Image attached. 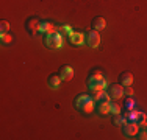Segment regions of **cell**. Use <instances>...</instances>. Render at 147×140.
Listing matches in <instances>:
<instances>
[{
	"label": "cell",
	"instance_id": "1",
	"mask_svg": "<svg viewBox=\"0 0 147 140\" xmlns=\"http://www.w3.org/2000/svg\"><path fill=\"white\" fill-rule=\"evenodd\" d=\"M75 106H77V109H80L85 114H91L94 107V100L91 95H78L75 100Z\"/></svg>",
	"mask_w": 147,
	"mask_h": 140
},
{
	"label": "cell",
	"instance_id": "2",
	"mask_svg": "<svg viewBox=\"0 0 147 140\" xmlns=\"http://www.w3.org/2000/svg\"><path fill=\"white\" fill-rule=\"evenodd\" d=\"M45 45H47L49 48H59L63 47V33L59 30H55L52 31V33L45 34Z\"/></svg>",
	"mask_w": 147,
	"mask_h": 140
},
{
	"label": "cell",
	"instance_id": "3",
	"mask_svg": "<svg viewBox=\"0 0 147 140\" xmlns=\"http://www.w3.org/2000/svg\"><path fill=\"white\" fill-rule=\"evenodd\" d=\"M88 87H89L91 92H92V90H105L107 81L103 79L102 73L97 72V73H94V75H91V78L88 79Z\"/></svg>",
	"mask_w": 147,
	"mask_h": 140
},
{
	"label": "cell",
	"instance_id": "4",
	"mask_svg": "<svg viewBox=\"0 0 147 140\" xmlns=\"http://www.w3.org/2000/svg\"><path fill=\"white\" fill-rule=\"evenodd\" d=\"M86 44L89 45V47H92V48H97L100 45V34H99V31H96V30H91L86 33Z\"/></svg>",
	"mask_w": 147,
	"mask_h": 140
},
{
	"label": "cell",
	"instance_id": "5",
	"mask_svg": "<svg viewBox=\"0 0 147 140\" xmlns=\"http://www.w3.org/2000/svg\"><path fill=\"white\" fill-rule=\"evenodd\" d=\"M122 131H124V134L127 137H135L139 132V125H136L135 121H127L124 125V128H122Z\"/></svg>",
	"mask_w": 147,
	"mask_h": 140
},
{
	"label": "cell",
	"instance_id": "6",
	"mask_svg": "<svg viewBox=\"0 0 147 140\" xmlns=\"http://www.w3.org/2000/svg\"><path fill=\"white\" fill-rule=\"evenodd\" d=\"M110 98H113V100H119V98H122L124 95V87H122V84H113V86L110 87Z\"/></svg>",
	"mask_w": 147,
	"mask_h": 140
},
{
	"label": "cell",
	"instance_id": "7",
	"mask_svg": "<svg viewBox=\"0 0 147 140\" xmlns=\"http://www.w3.org/2000/svg\"><path fill=\"white\" fill-rule=\"evenodd\" d=\"M39 27H41V22L38 19H34V17H31L28 22H27V30H28V33L31 36H34L39 31Z\"/></svg>",
	"mask_w": 147,
	"mask_h": 140
},
{
	"label": "cell",
	"instance_id": "8",
	"mask_svg": "<svg viewBox=\"0 0 147 140\" xmlns=\"http://www.w3.org/2000/svg\"><path fill=\"white\" fill-rule=\"evenodd\" d=\"M92 100L97 103H102V101H110V93L105 92V90H92Z\"/></svg>",
	"mask_w": 147,
	"mask_h": 140
},
{
	"label": "cell",
	"instance_id": "9",
	"mask_svg": "<svg viewBox=\"0 0 147 140\" xmlns=\"http://www.w3.org/2000/svg\"><path fill=\"white\" fill-rule=\"evenodd\" d=\"M69 39H71L72 44H75V45H82V44H85V41H86V37H85V34H82V33H77V31H74V33L69 36Z\"/></svg>",
	"mask_w": 147,
	"mask_h": 140
},
{
	"label": "cell",
	"instance_id": "10",
	"mask_svg": "<svg viewBox=\"0 0 147 140\" xmlns=\"http://www.w3.org/2000/svg\"><path fill=\"white\" fill-rule=\"evenodd\" d=\"M119 81H121L122 86H131L133 83V75L130 72H124L121 76H119Z\"/></svg>",
	"mask_w": 147,
	"mask_h": 140
},
{
	"label": "cell",
	"instance_id": "11",
	"mask_svg": "<svg viewBox=\"0 0 147 140\" xmlns=\"http://www.w3.org/2000/svg\"><path fill=\"white\" fill-rule=\"evenodd\" d=\"M55 30H57V28H55L53 23H50V22H41V27H39L41 33L49 34V33H52V31H55Z\"/></svg>",
	"mask_w": 147,
	"mask_h": 140
},
{
	"label": "cell",
	"instance_id": "12",
	"mask_svg": "<svg viewBox=\"0 0 147 140\" xmlns=\"http://www.w3.org/2000/svg\"><path fill=\"white\" fill-rule=\"evenodd\" d=\"M59 76H61V79H72L74 76V69L72 67H63L61 72H59Z\"/></svg>",
	"mask_w": 147,
	"mask_h": 140
},
{
	"label": "cell",
	"instance_id": "13",
	"mask_svg": "<svg viewBox=\"0 0 147 140\" xmlns=\"http://www.w3.org/2000/svg\"><path fill=\"white\" fill-rule=\"evenodd\" d=\"M105 25H107V22H105L103 17H96V19L92 20V30H96V31L103 30Z\"/></svg>",
	"mask_w": 147,
	"mask_h": 140
},
{
	"label": "cell",
	"instance_id": "14",
	"mask_svg": "<svg viewBox=\"0 0 147 140\" xmlns=\"http://www.w3.org/2000/svg\"><path fill=\"white\" fill-rule=\"evenodd\" d=\"M59 83H61V76H58V75H52L50 78H49V86H50L52 89H58Z\"/></svg>",
	"mask_w": 147,
	"mask_h": 140
},
{
	"label": "cell",
	"instance_id": "15",
	"mask_svg": "<svg viewBox=\"0 0 147 140\" xmlns=\"http://www.w3.org/2000/svg\"><path fill=\"white\" fill-rule=\"evenodd\" d=\"M97 106H99V112L102 115L110 114V101H102V103H97Z\"/></svg>",
	"mask_w": 147,
	"mask_h": 140
},
{
	"label": "cell",
	"instance_id": "16",
	"mask_svg": "<svg viewBox=\"0 0 147 140\" xmlns=\"http://www.w3.org/2000/svg\"><path fill=\"white\" fill-rule=\"evenodd\" d=\"M135 123H136V125H139V126L146 125V114H144V112H141V111H136Z\"/></svg>",
	"mask_w": 147,
	"mask_h": 140
},
{
	"label": "cell",
	"instance_id": "17",
	"mask_svg": "<svg viewBox=\"0 0 147 140\" xmlns=\"http://www.w3.org/2000/svg\"><path fill=\"white\" fill-rule=\"evenodd\" d=\"M127 115H116V117H114V125H117V126H122V125H125L127 123Z\"/></svg>",
	"mask_w": 147,
	"mask_h": 140
},
{
	"label": "cell",
	"instance_id": "18",
	"mask_svg": "<svg viewBox=\"0 0 147 140\" xmlns=\"http://www.w3.org/2000/svg\"><path fill=\"white\" fill-rule=\"evenodd\" d=\"M119 112H121V107H119V104L113 103V101H110V114H113V115H117Z\"/></svg>",
	"mask_w": 147,
	"mask_h": 140
},
{
	"label": "cell",
	"instance_id": "19",
	"mask_svg": "<svg viewBox=\"0 0 147 140\" xmlns=\"http://www.w3.org/2000/svg\"><path fill=\"white\" fill-rule=\"evenodd\" d=\"M125 109H127V111L135 109V100H133V98H128V100L125 101Z\"/></svg>",
	"mask_w": 147,
	"mask_h": 140
},
{
	"label": "cell",
	"instance_id": "20",
	"mask_svg": "<svg viewBox=\"0 0 147 140\" xmlns=\"http://www.w3.org/2000/svg\"><path fill=\"white\" fill-rule=\"evenodd\" d=\"M59 31H61V33H64V34H67V36H71V34L74 33L72 28L69 27V25H63L61 28H59Z\"/></svg>",
	"mask_w": 147,
	"mask_h": 140
},
{
	"label": "cell",
	"instance_id": "21",
	"mask_svg": "<svg viewBox=\"0 0 147 140\" xmlns=\"http://www.w3.org/2000/svg\"><path fill=\"white\" fill-rule=\"evenodd\" d=\"M0 28H2V34L8 33V30H9V23H8V22H5V20H2V23H0Z\"/></svg>",
	"mask_w": 147,
	"mask_h": 140
},
{
	"label": "cell",
	"instance_id": "22",
	"mask_svg": "<svg viewBox=\"0 0 147 140\" xmlns=\"http://www.w3.org/2000/svg\"><path fill=\"white\" fill-rule=\"evenodd\" d=\"M11 41H13L11 34H8V33L2 34V42H3V44H9V42H11Z\"/></svg>",
	"mask_w": 147,
	"mask_h": 140
},
{
	"label": "cell",
	"instance_id": "23",
	"mask_svg": "<svg viewBox=\"0 0 147 140\" xmlns=\"http://www.w3.org/2000/svg\"><path fill=\"white\" fill-rule=\"evenodd\" d=\"M138 139L147 140V129H144V131H139V132H138Z\"/></svg>",
	"mask_w": 147,
	"mask_h": 140
},
{
	"label": "cell",
	"instance_id": "24",
	"mask_svg": "<svg viewBox=\"0 0 147 140\" xmlns=\"http://www.w3.org/2000/svg\"><path fill=\"white\" fill-rule=\"evenodd\" d=\"M124 93H125V95H131V93H133V89H131L130 86H125V89H124Z\"/></svg>",
	"mask_w": 147,
	"mask_h": 140
}]
</instances>
